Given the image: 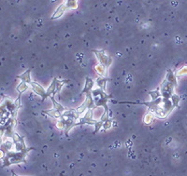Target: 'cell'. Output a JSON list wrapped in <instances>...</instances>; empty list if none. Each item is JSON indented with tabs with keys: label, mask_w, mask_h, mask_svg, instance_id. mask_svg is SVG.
<instances>
[{
	"label": "cell",
	"mask_w": 187,
	"mask_h": 176,
	"mask_svg": "<svg viewBox=\"0 0 187 176\" xmlns=\"http://www.w3.org/2000/svg\"><path fill=\"white\" fill-rule=\"evenodd\" d=\"M13 176H18V175H16V174H13Z\"/></svg>",
	"instance_id": "cell-21"
},
{
	"label": "cell",
	"mask_w": 187,
	"mask_h": 176,
	"mask_svg": "<svg viewBox=\"0 0 187 176\" xmlns=\"http://www.w3.org/2000/svg\"><path fill=\"white\" fill-rule=\"evenodd\" d=\"M92 96H93L96 107L102 106L104 108V114L109 115V107H108V102L111 98V94H107L105 90L101 89H97L95 90H92Z\"/></svg>",
	"instance_id": "cell-1"
},
{
	"label": "cell",
	"mask_w": 187,
	"mask_h": 176,
	"mask_svg": "<svg viewBox=\"0 0 187 176\" xmlns=\"http://www.w3.org/2000/svg\"><path fill=\"white\" fill-rule=\"evenodd\" d=\"M112 121H113L112 118H109V119H107V120H105L104 124H103V129H104L105 130L111 129V125H112Z\"/></svg>",
	"instance_id": "cell-18"
},
{
	"label": "cell",
	"mask_w": 187,
	"mask_h": 176,
	"mask_svg": "<svg viewBox=\"0 0 187 176\" xmlns=\"http://www.w3.org/2000/svg\"><path fill=\"white\" fill-rule=\"evenodd\" d=\"M184 74H187V67L182 68V69H181V70H179L177 72L178 76H182V75H184Z\"/></svg>",
	"instance_id": "cell-20"
},
{
	"label": "cell",
	"mask_w": 187,
	"mask_h": 176,
	"mask_svg": "<svg viewBox=\"0 0 187 176\" xmlns=\"http://www.w3.org/2000/svg\"><path fill=\"white\" fill-rule=\"evenodd\" d=\"M176 87L175 84L167 81V79H165L163 83L160 85V92H161V97L163 99H170L172 96V92H173L174 88Z\"/></svg>",
	"instance_id": "cell-3"
},
{
	"label": "cell",
	"mask_w": 187,
	"mask_h": 176,
	"mask_svg": "<svg viewBox=\"0 0 187 176\" xmlns=\"http://www.w3.org/2000/svg\"><path fill=\"white\" fill-rule=\"evenodd\" d=\"M93 52L96 54L97 60L99 61V64H104L106 67H109L112 64V58L106 53L104 50H94Z\"/></svg>",
	"instance_id": "cell-4"
},
{
	"label": "cell",
	"mask_w": 187,
	"mask_h": 176,
	"mask_svg": "<svg viewBox=\"0 0 187 176\" xmlns=\"http://www.w3.org/2000/svg\"><path fill=\"white\" fill-rule=\"evenodd\" d=\"M67 9H68V8H67V6L65 5V3H62V4L56 9L55 11H54V13L53 14V16H52L51 19H52V20L59 19L60 17H62L64 15V13L67 11Z\"/></svg>",
	"instance_id": "cell-6"
},
{
	"label": "cell",
	"mask_w": 187,
	"mask_h": 176,
	"mask_svg": "<svg viewBox=\"0 0 187 176\" xmlns=\"http://www.w3.org/2000/svg\"><path fill=\"white\" fill-rule=\"evenodd\" d=\"M56 84H57V78H53L52 84L50 85V87L48 89L46 90V92H47V96L48 98L52 97V96H55V94L57 93V87H56Z\"/></svg>",
	"instance_id": "cell-7"
},
{
	"label": "cell",
	"mask_w": 187,
	"mask_h": 176,
	"mask_svg": "<svg viewBox=\"0 0 187 176\" xmlns=\"http://www.w3.org/2000/svg\"><path fill=\"white\" fill-rule=\"evenodd\" d=\"M29 85H30V87L32 88L33 91H34L36 94H38V96L41 97L43 101L46 100V99L48 98V96H47L46 90H44V88H43L41 85H39L38 82H36V81H31Z\"/></svg>",
	"instance_id": "cell-5"
},
{
	"label": "cell",
	"mask_w": 187,
	"mask_h": 176,
	"mask_svg": "<svg viewBox=\"0 0 187 176\" xmlns=\"http://www.w3.org/2000/svg\"><path fill=\"white\" fill-rule=\"evenodd\" d=\"M64 3L68 9H76L78 8V0H65Z\"/></svg>",
	"instance_id": "cell-14"
},
{
	"label": "cell",
	"mask_w": 187,
	"mask_h": 176,
	"mask_svg": "<svg viewBox=\"0 0 187 176\" xmlns=\"http://www.w3.org/2000/svg\"><path fill=\"white\" fill-rule=\"evenodd\" d=\"M51 98V100H52V102H53V108L54 109H56L58 112H60L62 115L64 114V112L65 111V107L63 105H61L59 102H56V100L54 99V96H52V97H50Z\"/></svg>",
	"instance_id": "cell-13"
},
{
	"label": "cell",
	"mask_w": 187,
	"mask_h": 176,
	"mask_svg": "<svg viewBox=\"0 0 187 176\" xmlns=\"http://www.w3.org/2000/svg\"><path fill=\"white\" fill-rule=\"evenodd\" d=\"M153 117H155V115L153 113H148L146 114L144 116V123L145 124H151L152 121L153 120Z\"/></svg>",
	"instance_id": "cell-17"
},
{
	"label": "cell",
	"mask_w": 187,
	"mask_h": 176,
	"mask_svg": "<svg viewBox=\"0 0 187 176\" xmlns=\"http://www.w3.org/2000/svg\"><path fill=\"white\" fill-rule=\"evenodd\" d=\"M149 93H150V95H151V96H152L153 100H155V99L161 97V92H160L159 89H157V90H153V91H150Z\"/></svg>",
	"instance_id": "cell-19"
},
{
	"label": "cell",
	"mask_w": 187,
	"mask_h": 176,
	"mask_svg": "<svg viewBox=\"0 0 187 176\" xmlns=\"http://www.w3.org/2000/svg\"><path fill=\"white\" fill-rule=\"evenodd\" d=\"M111 79L109 78H107V76H98V78H97L96 83H97V85L98 86V88H99V89L105 90H106V85H107V82L111 81Z\"/></svg>",
	"instance_id": "cell-9"
},
{
	"label": "cell",
	"mask_w": 187,
	"mask_h": 176,
	"mask_svg": "<svg viewBox=\"0 0 187 176\" xmlns=\"http://www.w3.org/2000/svg\"><path fill=\"white\" fill-rule=\"evenodd\" d=\"M30 73L31 70L28 69L27 71H25L24 73H23L22 75L18 76V78L22 80V82H24V83H27V84H30V82L32 81L31 80V76H30Z\"/></svg>",
	"instance_id": "cell-12"
},
{
	"label": "cell",
	"mask_w": 187,
	"mask_h": 176,
	"mask_svg": "<svg viewBox=\"0 0 187 176\" xmlns=\"http://www.w3.org/2000/svg\"><path fill=\"white\" fill-rule=\"evenodd\" d=\"M30 85H28L27 83H24V82H22L19 84V86L16 88L17 91L19 92V94H23L24 91H26L28 90V88Z\"/></svg>",
	"instance_id": "cell-15"
},
{
	"label": "cell",
	"mask_w": 187,
	"mask_h": 176,
	"mask_svg": "<svg viewBox=\"0 0 187 176\" xmlns=\"http://www.w3.org/2000/svg\"><path fill=\"white\" fill-rule=\"evenodd\" d=\"M95 85V82L93 79H91L90 78H86L85 79V84H84V88L82 90V94H87V93H90L92 92L93 90V88Z\"/></svg>",
	"instance_id": "cell-8"
},
{
	"label": "cell",
	"mask_w": 187,
	"mask_h": 176,
	"mask_svg": "<svg viewBox=\"0 0 187 176\" xmlns=\"http://www.w3.org/2000/svg\"><path fill=\"white\" fill-rule=\"evenodd\" d=\"M95 70L97 71V73L99 76H108V67H106L104 64H97L96 67H95Z\"/></svg>",
	"instance_id": "cell-11"
},
{
	"label": "cell",
	"mask_w": 187,
	"mask_h": 176,
	"mask_svg": "<svg viewBox=\"0 0 187 176\" xmlns=\"http://www.w3.org/2000/svg\"><path fill=\"white\" fill-rule=\"evenodd\" d=\"M44 114H46L47 116H49L51 117H53V118H55V119H60L62 117V114L60 112H58L56 109H49V110H45V111H43Z\"/></svg>",
	"instance_id": "cell-10"
},
{
	"label": "cell",
	"mask_w": 187,
	"mask_h": 176,
	"mask_svg": "<svg viewBox=\"0 0 187 176\" xmlns=\"http://www.w3.org/2000/svg\"><path fill=\"white\" fill-rule=\"evenodd\" d=\"M85 100L82 102V105H80L78 108H76L77 113L80 116L82 114L85 113L88 109H95L96 108V104H95L93 96H92V92L85 94Z\"/></svg>",
	"instance_id": "cell-2"
},
{
	"label": "cell",
	"mask_w": 187,
	"mask_h": 176,
	"mask_svg": "<svg viewBox=\"0 0 187 176\" xmlns=\"http://www.w3.org/2000/svg\"><path fill=\"white\" fill-rule=\"evenodd\" d=\"M104 121L105 120H102V119H100V120H97L96 121V123H95V128H96V130H95V131H94V133H98L100 130H101V128H103V124H104Z\"/></svg>",
	"instance_id": "cell-16"
}]
</instances>
